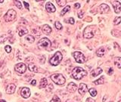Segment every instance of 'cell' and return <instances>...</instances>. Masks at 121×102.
<instances>
[{
	"label": "cell",
	"instance_id": "cell-10",
	"mask_svg": "<svg viewBox=\"0 0 121 102\" xmlns=\"http://www.w3.org/2000/svg\"><path fill=\"white\" fill-rule=\"evenodd\" d=\"M113 8L117 14H119L120 12V9H121V4L119 1H112L111 2Z\"/></svg>",
	"mask_w": 121,
	"mask_h": 102
},
{
	"label": "cell",
	"instance_id": "cell-39",
	"mask_svg": "<svg viewBox=\"0 0 121 102\" xmlns=\"http://www.w3.org/2000/svg\"><path fill=\"white\" fill-rule=\"evenodd\" d=\"M36 84V81L35 80V79H33V80L31 82V85H35Z\"/></svg>",
	"mask_w": 121,
	"mask_h": 102
},
{
	"label": "cell",
	"instance_id": "cell-33",
	"mask_svg": "<svg viewBox=\"0 0 121 102\" xmlns=\"http://www.w3.org/2000/svg\"><path fill=\"white\" fill-rule=\"evenodd\" d=\"M65 21L67 22V23H69V24H74V22H75L74 19H73V17H70V18H69V20H68V21Z\"/></svg>",
	"mask_w": 121,
	"mask_h": 102
},
{
	"label": "cell",
	"instance_id": "cell-31",
	"mask_svg": "<svg viewBox=\"0 0 121 102\" xmlns=\"http://www.w3.org/2000/svg\"><path fill=\"white\" fill-rule=\"evenodd\" d=\"M14 4H15V5H16V6H17V8H18L19 9H21V8H22L21 2L20 1H17V0H16V1H14Z\"/></svg>",
	"mask_w": 121,
	"mask_h": 102
},
{
	"label": "cell",
	"instance_id": "cell-6",
	"mask_svg": "<svg viewBox=\"0 0 121 102\" xmlns=\"http://www.w3.org/2000/svg\"><path fill=\"white\" fill-rule=\"evenodd\" d=\"M17 13L14 9H9L5 15V21L6 22H10L14 21L16 17Z\"/></svg>",
	"mask_w": 121,
	"mask_h": 102
},
{
	"label": "cell",
	"instance_id": "cell-8",
	"mask_svg": "<svg viewBox=\"0 0 121 102\" xmlns=\"http://www.w3.org/2000/svg\"><path fill=\"white\" fill-rule=\"evenodd\" d=\"M14 70L20 74H24L26 70V66L24 63H19L14 67Z\"/></svg>",
	"mask_w": 121,
	"mask_h": 102
},
{
	"label": "cell",
	"instance_id": "cell-35",
	"mask_svg": "<svg viewBox=\"0 0 121 102\" xmlns=\"http://www.w3.org/2000/svg\"><path fill=\"white\" fill-rule=\"evenodd\" d=\"M86 102H95V101L94 99H92V98H88L86 99Z\"/></svg>",
	"mask_w": 121,
	"mask_h": 102
},
{
	"label": "cell",
	"instance_id": "cell-25",
	"mask_svg": "<svg viewBox=\"0 0 121 102\" xmlns=\"http://www.w3.org/2000/svg\"><path fill=\"white\" fill-rule=\"evenodd\" d=\"M25 39L26 41H27L28 42H30V43L33 42L34 40H35V39H34V37L33 36H26L25 37Z\"/></svg>",
	"mask_w": 121,
	"mask_h": 102
},
{
	"label": "cell",
	"instance_id": "cell-29",
	"mask_svg": "<svg viewBox=\"0 0 121 102\" xmlns=\"http://www.w3.org/2000/svg\"><path fill=\"white\" fill-rule=\"evenodd\" d=\"M120 21H121V18H120V17H115L114 21H113V22H114V24H115V25H118L119 24H120Z\"/></svg>",
	"mask_w": 121,
	"mask_h": 102
},
{
	"label": "cell",
	"instance_id": "cell-41",
	"mask_svg": "<svg viewBox=\"0 0 121 102\" xmlns=\"http://www.w3.org/2000/svg\"><path fill=\"white\" fill-rule=\"evenodd\" d=\"M0 102H6V101H4V100H1V101H0Z\"/></svg>",
	"mask_w": 121,
	"mask_h": 102
},
{
	"label": "cell",
	"instance_id": "cell-4",
	"mask_svg": "<svg viewBox=\"0 0 121 102\" xmlns=\"http://www.w3.org/2000/svg\"><path fill=\"white\" fill-rule=\"evenodd\" d=\"M52 45L51 41L49 40L48 38H43L42 39L39 41V42L37 43V46L40 49H47L50 48Z\"/></svg>",
	"mask_w": 121,
	"mask_h": 102
},
{
	"label": "cell",
	"instance_id": "cell-40",
	"mask_svg": "<svg viewBox=\"0 0 121 102\" xmlns=\"http://www.w3.org/2000/svg\"><path fill=\"white\" fill-rule=\"evenodd\" d=\"M66 102H73V101H72L71 100H67V101Z\"/></svg>",
	"mask_w": 121,
	"mask_h": 102
},
{
	"label": "cell",
	"instance_id": "cell-16",
	"mask_svg": "<svg viewBox=\"0 0 121 102\" xmlns=\"http://www.w3.org/2000/svg\"><path fill=\"white\" fill-rule=\"evenodd\" d=\"M101 73H102V69L100 67H98V68H96V69L93 70L92 72H91V75H92L93 77H95V76H97L100 75Z\"/></svg>",
	"mask_w": 121,
	"mask_h": 102
},
{
	"label": "cell",
	"instance_id": "cell-34",
	"mask_svg": "<svg viewBox=\"0 0 121 102\" xmlns=\"http://www.w3.org/2000/svg\"><path fill=\"white\" fill-rule=\"evenodd\" d=\"M83 14H84L83 11H79V12H78V17H79V18L82 19L83 17Z\"/></svg>",
	"mask_w": 121,
	"mask_h": 102
},
{
	"label": "cell",
	"instance_id": "cell-43",
	"mask_svg": "<svg viewBox=\"0 0 121 102\" xmlns=\"http://www.w3.org/2000/svg\"><path fill=\"white\" fill-rule=\"evenodd\" d=\"M118 102H121V101H118Z\"/></svg>",
	"mask_w": 121,
	"mask_h": 102
},
{
	"label": "cell",
	"instance_id": "cell-19",
	"mask_svg": "<svg viewBox=\"0 0 121 102\" xmlns=\"http://www.w3.org/2000/svg\"><path fill=\"white\" fill-rule=\"evenodd\" d=\"M28 68H29L30 71H31V72H34V73H37L38 72L37 67L33 64H30L29 66H28Z\"/></svg>",
	"mask_w": 121,
	"mask_h": 102
},
{
	"label": "cell",
	"instance_id": "cell-36",
	"mask_svg": "<svg viewBox=\"0 0 121 102\" xmlns=\"http://www.w3.org/2000/svg\"><path fill=\"white\" fill-rule=\"evenodd\" d=\"M24 5H25V7H26V8L27 9V10H29L30 8H29V4L26 2H24Z\"/></svg>",
	"mask_w": 121,
	"mask_h": 102
},
{
	"label": "cell",
	"instance_id": "cell-1",
	"mask_svg": "<svg viewBox=\"0 0 121 102\" xmlns=\"http://www.w3.org/2000/svg\"><path fill=\"white\" fill-rule=\"evenodd\" d=\"M87 75V72L83 70L82 67H75L73 70V72H72V77L73 79H75L76 80H79L82 78H83L84 76Z\"/></svg>",
	"mask_w": 121,
	"mask_h": 102
},
{
	"label": "cell",
	"instance_id": "cell-17",
	"mask_svg": "<svg viewBox=\"0 0 121 102\" xmlns=\"http://www.w3.org/2000/svg\"><path fill=\"white\" fill-rule=\"evenodd\" d=\"M43 31L45 34H50L51 32H52V28L48 24H45L43 26Z\"/></svg>",
	"mask_w": 121,
	"mask_h": 102
},
{
	"label": "cell",
	"instance_id": "cell-14",
	"mask_svg": "<svg viewBox=\"0 0 121 102\" xmlns=\"http://www.w3.org/2000/svg\"><path fill=\"white\" fill-rule=\"evenodd\" d=\"M99 11L101 13H108L110 11V8L106 4H101L99 6Z\"/></svg>",
	"mask_w": 121,
	"mask_h": 102
},
{
	"label": "cell",
	"instance_id": "cell-42",
	"mask_svg": "<svg viewBox=\"0 0 121 102\" xmlns=\"http://www.w3.org/2000/svg\"><path fill=\"white\" fill-rule=\"evenodd\" d=\"M1 95H2V94H1V93H0V97H1Z\"/></svg>",
	"mask_w": 121,
	"mask_h": 102
},
{
	"label": "cell",
	"instance_id": "cell-20",
	"mask_svg": "<svg viewBox=\"0 0 121 102\" xmlns=\"http://www.w3.org/2000/svg\"><path fill=\"white\" fill-rule=\"evenodd\" d=\"M48 85V81L47 79L45 78H43L41 79L40 81V85H39V88L42 89V88H45V87H46Z\"/></svg>",
	"mask_w": 121,
	"mask_h": 102
},
{
	"label": "cell",
	"instance_id": "cell-44",
	"mask_svg": "<svg viewBox=\"0 0 121 102\" xmlns=\"http://www.w3.org/2000/svg\"><path fill=\"white\" fill-rule=\"evenodd\" d=\"M111 102H113V101H111Z\"/></svg>",
	"mask_w": 121,
	"mask_h": 102
},
{
	"label": "cell",
	"instance_id": "cell-21",
	"mask_svg": "<svg viewBox=\"0 0 121 102\" xmlns=\"http://www.w3.org/2000/svg\"><path fill=\"white\" fill-rule=\"evenodd\" d=\"M114 64H115L116 66H117V67H118L119 69H120L121 68V58L120 57H118V58H115Z\"/></svg>",
	"mask_w": 121,
	"mask_h": 102
},
{
	"label": "cell",
	"instance_id": "cell-7",
	"mask_svg": "<svg viewBox=\"0 0 121 102\" xmlns=\"http://www.w3.org/2000/svg\"><path fill=\"white\" fill-rule=\"evenodd\" d=\"M73 55L75 60L79 64H83L86 61V58L84 55L80 51H75L73 54Z\"/></svg>",
	"mask_w": 121,
	"mask_h": 102
},
{
	"label": "cell",
	"instance_id": "cell-18",
	"mask_svg": "<svg viewBox=\"0 0 121 102\" xmlns=\"http://www.w3.org/2000/svg\"><path fill=\"white\" fill-rule=\"evenodd\" d=\"M104 53H105V49H104L103 47L99 48H98V50L96 51V55H97V56H98V57H103L104 55Z\"/></svg>",
	"mask_w": 121,
	"mask_h": 102
},
{
	"label": "cell",
	"instance_id": "cell-11",
	"mask_svg": "<svg viewBox=\"0 0 121 102\" xmlns=\"http://www.w3.org/2000/svg\"><path fill=\"white\" fill-rule=\"evenodd\" d=\"M21 96L23 98H27L30 96V90L29 88H27V87H24V88H23L21 89Z\"/></svg>",
	"mask_w": 121,
	"mask_h": 102
},
{
	"label": "cell",
	"instance_id": "cell-38",
	"mask_svg": "<svg viewBox=\"0 0 121 102\" xmlns=\"http://www.w3.org/2000/svg\"><path fill=\"white\" fill-rule=\"evenodd\" d=\"M108 73L109 75H111V74L113 73V69H112V68H110V70H108Z\"/></svg>",
	"mask_w": 121,
	"mask_h": 102
},
{
	"label": "cell",
	"instance_id": "cell-9",
	"mask_svg": "<svg viewBox=\"0 0 121 102\" xmlns=\"http://www.w3.org/2000/svg\"><path fill=\"white\" fill-rule=\"evenodd\" d=\"M88 91V87L87 85L85 83H80L79 87V93L81 94V95H84V94L87 92Z\"/></svg>",
	"mask_w": 121,
	"mask_h": 102
},
{
	"label": "cell",
	"instance_id": "cell-5",
	"mask_svg": "<svg viewBox=\"0 0 121 102\" xmlns=\"http://www.w3.org/2000/svg\"><path fill=\"white\" fill-rule=\"evenodd\" d=\"M62 58H63V56H62L61 52L57 51L55 54V55L51 58V60H50V64H52V66H57V65H58V64L60 63V61H61Z\"/></svg>",
	"mask_w": 121,
	"mask_h": 102
},
{
	"label": "cell",
	"instance_id": "cell-22",
	"mask_svg": "<svg viewBox=\"0 0 121 102\" xmlns=\"http://www.w3.org/2000/svg\"><path fill=\"white\" fill-rule=\"evenodd\" d=\"M70 5H67L61 11H60V15H61V16H64V15L67 12L70 11Z\"/></svg>",
	"mask_w": 121,
	"mask_h": 102
},
{
	"label": "cell",
	"instance_id": "cell-24",
	"mask_svg": "<svg viewBox=\"0 0 121 102\" xmlns=\"http://www.w3.org/2000/svg\"><path fill=\"white\" fill-rule=\"evenodd\" d=\"M28 33V30L26 29H21L19 30L18 31V34L20 36H23L24 35H25V34H27Z\"/></svg>",
	"mask_w": 121,
	"mask_h": 102
},
{
	"label": "cell",
	"instance_id": "cell-3",
	"mask_svg": "<svg viewBox=\"0 0 121 102\" xmlns=\"http://www.w3.org/2000/svg\"><path fill=\"white\" fill-rule=\"evenodd\" d=\"M95 26H89L86 27L83 31V36L86 39H91L95 35Z\"/></svg>",
	"mask_w": 121,
	"mask_h": 102
},
{
	"label": "cell",
	"instance_id": "cell-13",
	"mask_svg": "<svg viewBox=\"0 0 121 102\" xmlns=\"http://www.w3.org/2000/svg\"><path fill=\"white\" fill-rule=\"evenodd\" d=\"M45 8H46L47 11L49 13H53V12H55V11H56V8H55V7L52 5V4L51 2H47L46 3V5H45Z\"/></svg>",
	"mask_w": 121,
	"mask_h": 102
},
{
	"label": "cell",
	"instance_id": "cell-2",
	"mask_svg": "<svg viewBox=\"0 0 121 102\" xmlns=\"http://www.w3.org/2000/svg\"><path fill=\"white\" fill-rule=\"evenodd\" d=\"M51 79L55 84L58 85H63L66 82V79L64 77V76L60 73H55L52 75Z\"/></svg>",
	"mask_w": 121,
	"mask_h": 102
},
{
	"label": "cell",
	"instance_id": "cell-15",
	"mask_svg": "<svg viewBox=\"0 0 121 102\" xmlns=\"http://www.w3.org/2000/svg\"><path fill=\"white\" fill-rule=\"evenodd\" d=\"M16 89V85L14 84H9L8 85L6 88V93L7 94H13Z\"/></svg>",
	"mask_w": 121,
	"mask_h": 102
},
{
	"label": "cell",
	"instance_id": "cell-37",
	"mask_svg": "<svg viewBox=\"0 0 121 102\" xmlns=\"http://www.w3.org/2000/svg\"><path fill=\"white\" fill-rule=\"evenodd\" d=\"M74 8H80V4L76 3L74 5Z\"/></svg>",
	"mask_w": 121,
	"mask_h": 102
},
{
	"label": "cell",
	"instance_id": "cell-28",
	"mask_svg": "<svg viewBox=\"0 0 121 102\" xmlns=\"http://www.w3.org/2000/svg\"><path fill=\"white\" fill-rule=\"evenodd\" d=\"M57 3L59 6H64L66 5L67 1L66 0H60V1H57Z\"/></svg>",
	"mask_w": 121,
	"mask_h": 102
},
{
	"label": "cell",
	"instance_id": "cell-32",
	"mask_svg": "<svg viewBox=\"0 0 121 102\" xmlns=\"http://www.w3.org/2000/svg\"><path fill=\"white\" fill-rule=\"evenodd\" d=\"M5 49L7 53H10L11 51V47L10 46V45H6V46L5 47Z\"/></svg>",
	"mask_w": 121,
	"mask_h": 102
},
{
	"label": "cell",
	"instance_id": "cell-23",
	"mask_svg": "<svg viewBox=\"0 0 121 102\" xmlns=\"http://www.w3.org/2000/svg\"><path fill=\"white\" fill-rule=\"evenodd\" d=\"M104 77H103V76H101V77H100L98 79H97L96 81H94V82H93V83H94L95 85H100V84H103V83H104Z\"/></svg>",
	"mask_w": 121,
	"mask_h": 102
},
{
	"label": "cell",
	"instance_id": "cell-12",
	"mask_svg": "<svg viewBox=\"0 0 121 102\" xmlns=\"http://www.w3.org/2000/svg\"><path fill=\"white\" fill-rule=\"evenodd\" d=\"M77 85H76L75 83H73V82H70V84H68L67 86V91H68L69 92H70V93H73V92H75V91L77 90Z\"/></svg>",
	"mask_w": 121,
	"mask_h": 102
},
{
	"label": "cell",
	"instance_id": "cell-26",
	"mask_svg": "<svg viewBox=\"0 0 121 102\" xmlns=\"http://www.w3.org/2000/svg\"><path fill=\"white\" fill-rule=\"evenodd\" d=\"M89 92L90 93V94L92 95V97H95V96H96L97 95V91L94 88H92V89H90L89 90Z\"/></svg>",
	"mask_w": 121,
	"mask_h": 102
},
{
	"label": "cell",
	"instance_id": "cell-30",
	"mask_svg": "<svg viewBox=\"0 0 121 102\" xmlns=\"http://www.w3.org/2000/svg\"><path fill=\"white\" fill-rule=\"evenodd\" d=\"M50 102H60V99L58 97V96H54L52 99L50 101Z\"/></svg>",
	"mask_w": 121,
	"mask_h": 102
},
{
	"label": "cell",
	"instance_id": "cell-27",
	"mask_svg": "<svg viewBox=\"0 0 121 102\" xmlns=\"http://www.w3.org/2000/svg\"><path fill=\"white\" fill-rule=\"evenodd\" d=\"M55 28H56L57 30H61V29L63 28L62 24H60V23L59 21H56V22L55 23Z\"/></svg>",
	"mask_w": 121,
	"mask_h": 102
}]
</instances>
